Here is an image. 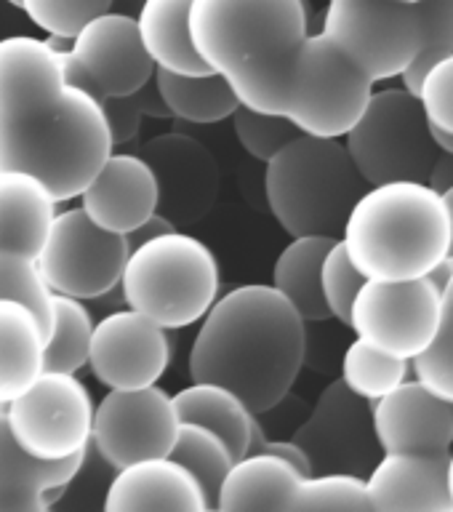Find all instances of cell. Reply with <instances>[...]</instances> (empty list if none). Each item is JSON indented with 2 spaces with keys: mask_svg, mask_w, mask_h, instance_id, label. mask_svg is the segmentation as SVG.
<instances>
[{
  "mask_svg": "<svg viewBox=\"0 0 453 512\" xmlns=\"http://www.w3.org/2000/svg\"><path fill=\"white\" fill-rule=\"evenodd\" d=\"M64 48L0 38V171H24L54 200L78 198L115 150L99 99L67 80Z\"/></svg>",
  "mask_w": 453,
  "mask_h": 512,
  "instance_id": "6da1fadb",
  "label": "cell"
},
{
  "mask_svg": "<svg viewBox=\"0 0 453 512\" xmlns=\"http://www.w3.org/2000/svg\"><path fill=\"white\" fill-rule=\"evenodd\" d=\"M307 355L302 315L275 286L232 288L200 318L190 350L192 382L230 387L254 414L280 406Z\"/></svg>",
  "mask_w": 453,
  "mask_h": 512,
  "instance_id": "7a4b0ae2",
  "label": "cell"
},
{
  "mask_svg": "<svg viewBox=\"0 0 453 512\" xmlns=\"http://www.w3.org/2000/svg\"><path fill=\"white\" fill-rule=\"evenodd\" d=\"M307 35L304 0L190 3L192 46L251 110L283 115L288 78Z\"/></svg>",
  "mask_w": 453,
  "mask_h": 512,
  "instance_id": "3957f363",
  "label": "cell"
},
{
  "mask_svg": "<svg viewBox=\"0 0 453 512\" xmlns=\"http://www.w3.org/2000/svg\"><path fill=\"white\" fill-rule=\"evenodd\" d=\"M363 278H422L448 254L451 214L430 182L371 184L339 235Z\"/></svg>",
  "mask_w": 453,
  "mask_h": 512,
  "instance_id": "277c9868",
  "label": "cell"
},
{
  "mask_svg": "<svg viewBox=\"0 0 453 512\" xmlns=\"http://www.w3.org/2000/svg\"><path fill=\"white\" fill-rule=\"evenodd\" d=\"M366 190L344 142L331 136L296 134L267 160L264 171L267 206L291 238H339Z\"/></svg>",
  "mask_w": 453,
  "mask_h": 512,
  "instance_id": "5b68a950",
  "label": "cell"
},
{
  "mask_svg": "<svg viewBox=\"0 0 453 512\" xmlns=\"http://www.w3.org/2000/svg\"><path fill=\"white\" fill-rule=\"evenodd\" d=\"M118 286L131 310L166 331L187 328L219 296V262L203 240L171 230L131 248Z\"/></svg>",
  "mask_w": 453,
  "mask_h": 512,
  "instance_id": "8992f818",
  "label": "cell"
},
{
  "mask_svg": "<svg viewBox=\"0 0 453 512\" xmlns=\"http://www.w3.org/2000/svg\"><path fill=\"white\" fill-rule=\"evenodd\" d=\"M342 139L368 187L384 182H430L440 155L419 96L403 86L374 88L355 126Z\"/></svg>",
  "mask_w": 453,
  "mask_h": 512,
  "instance_id": "52a82bcc",
  "label": "cell"
},
{
  "mask_svg": "<svg viewBox=\"0 0 453 512\" xmlns=\"http://www.w3.org/2000/svg\"><path fill=\"white\" fill-rule=\"evenodd\" d=\"M376 83L323 32L307 35L288 78L283 118L302 134L342 139L374 94Z\"/></svg>",
  "mask_w": 453,
  "mask_h": 512,
  "instance_id": "ba28073f",
  "label": "cell"
},
{
  "mask_svg": "<svg viewBox=\"0 0 453 512\" xmlns=\"http://www.w3.org/2000/svg\"><path fill=\"white\" fill-rule=\"evenodd\" d=\"M320 32L374 83L400 78L422 43L414 6L400 0H328Z\"/></svg>",
  "mask_w": 453,
  "mask_h": 512,
  "instance_id": "9c48e42d",
  "label": "cell"
},
{
  "mask_svg": "<svg viewBox=\"0 0 453 512\" xmlns=\"http://www.w3.org/2000/svg\"><path fill=\"white\" fill-rule=\"evenodd\" d=\"M11 435L38 459H67L91 443L94 400L75 374L40 371L38 379L6 403Z\"/></svg>",
  "mask_w": 453,
  "mask_h": 512,
  "instance_id": "30bf717a",
  "label": "cell"
},
{
  "mask_svg": "<svg viewBox=\"0 0 453 512\" xmlns=\"http://www.w3.org/2000/svg\"><path fill=\"white\" fill-rule=\"evenodd\" d=\"M131 254L126 235L102 230L83 208L54 214L35 262L54 294L99 299L120 283Z\"/></svg>",
  "mask_w": 453,
  "mask_h": 512,
  "instance_id": "8fae6325",
  "label": "cell"
},
{
  "mask_svg": "<svg viewBox=\"0 0 453 512\" xmlns=\"http://www.w3.org/2000/svg\"><path fill=\"white\" fill-rule=\"evenodd\" d=\"M440 288L430 275L411 280H363L347 326L358 339L395 358L414 360L435 339Z\"/></svg>",
  "mask_w": 453,
  "mask_h": 512,
  "instance_id": "7c38bea8",
  "label": "cell"
},
{
  "mask_svg": "<svg viewBox=\"0 0 453 512\" xmlns=\"http://www.w3.org/2000/svg\"><path fill=\"white\" fill-rule=\"evenodd\" d=\"M64 75L70 83L104 102L128 96L155 78V62L144 51L136 19L104 11L86 22L62 51Z\"/></svg>",
  "mask_w": 453,
  "mask_h": 512,
  "instance_id": "4fadbf2b",
  "label": "cell"
},
{
  "mask_svg": "<svg viewBox=\"0 0 453 512\" xmlns=\"http://www.w3.org/2000/svg\"><path fill=\"white\" fill-rule=\"evenodd\" d=\"M179 432L174 400L158 384L107 390L94 406L91 446L102 462L120 470L139 459L168 456Z\"/></svg>",
  "mask_w": 453,
  "mask_h": 512,
  "instance_id": "5bb4252c",
  "label": "cell"
},
{
  "mask_svg": "<svg viewBox=\"0 0 453 512\" xmlns=\"http://www.w3.org/2000/svg\"><path fill=\"white\" fill-rule=\"evenodd\" d=\"M294 440L304 448L312 472H355L366 478L382 456L371 403L347 390L342 379L326 384L307 422L294 432Z\"/></svg>",
  "mask_w": 453,
  "mask_h": 512,
  "instance_id": "9a60e30c",
  "label": "cell"
},
{
  "mask_svg": "<svg viewBox=\"0 0 453 512\" xmlns=\"http://www.w3.org/2000/svg\"><path fill=\"white\" fill-rule=\"evenodd\" d=\"M158 182V214L179 227L203 222L219 200V163L195 136L158 134L139 150Z\"/></svg>",
  "mask_w": 453,
  "mask_h": 512,
  "instance_id": "2e32d148",
  "label": "cell"
},
{
  "mask_svg": "<svg viewBox=\"0 0 453 512\" xmlns=\"http://www.w3.org/2000/svg\"><path fill=\"white\" fill-rule=\"evenodd\" d=\"M86 363L107 390H136L166 374L171 342L166 328L128 307L96 320Z\"/></svg>",
  "mask_w": 453,
  "mask_h": 512,
  "instance_id": "e0dca14e",
  "label": "cell"
},
{
  "mask_svg": "<svg viewBox=\"0 0 453 512\" xmlns=\"http://www.w3.org/2000/svg\"><path fill=\"white\" fill-rule=\"evenodd\" d=\"M371 422L382 451L448 454L453 446V403L438 398L419 379L371 400Z\"/></svg>",
  "mask_w": 453,
  "mask_h": 512,
  "instance_id": "ac0fdd59",
  "label": "cell"
},
{
  "mask_svg": "<svg viewBox=\"0 0 453 512\" xmlns=\"http://www.w3.org/2000/svg\"><path fill=\"white\" fill-rule=\"evenodd\" d=\"M78 198L96 227L128 235L158 211V182L142 155L110 152Z\"/></svg>",
  "mask_w": 453,
  "mask_h": 512,
  "instance_id": "d6986e66",
  "label": "cell"
},
{
  "mask_svg": "<svg viewBox=\"0 0 453 512\" xmlns=\"http://www.w3.org/2000/svg\"><path fill=\"white\" fill-rule=\"evenodd\" d=\"M366 494L376 512H453L448 454L382 451L366 475Z\"/></svg>",
  "mask_w": 453,
  "mask_h": 512,
  "instance_id": "ffe728a7",
  "label": "cell"
},
{
  "mask_svg": "<svg viewBox=\"0 0 453 512\" xmlns=\"http://www.w3.org/2000/svg\"><path fill=\"white\" fill-rule=\"evenodd\" d=\"M107 512H208L203 488L171 456H152L120 467L104 488Z\"/></svg>",
  "mask_w": 453,
  "mask_h": 512,
  "instance_id": "44dd1931",
  "label": "cell"
},
{
  "mask_svg": "<svg viewBox=\"0 0 453 512\" xmlns=\"http://www.w3.org/2000/svg\"><path fill=\"white\" fill-rule=\"evenodd\" d=\"M86 456L88 448L67 459H38L27 454L11 435L6 411H0V512L48 510L78 478Z\"/></svg>",
  "mask_w": 453,
  "mask_h": 512,
  "instance_id": "7402d4cb",
  "label": "cell"
},
{
  "mask_svg": "<svg viewBox=\"0 0 453 512\" xmlns=\"http://www.w3.org/2000/svg\"><path fill=\"white\" fill-rule=\"evenodd\" d=\"M302 472L294 464L267 451L240 456L224 475L219 486L216 510H294L296 488L302 483Z\"/></svg>",
  "mask_w": 453,
  "mask_h": 512,
  "instance_id": "603a6c76",
  "label": "cell"
},
{
  "mask_svg": "<svg viewBox=\"0 0 453 512\" xmlns=\"http://www.w3.org/2000/svg\"><path fill=\"white\" fill-rule=\"evenodd\" d=\"M56 214V200L40 179L0 171V248L38 256Z\"/></svg>",
  "mask_w": 453,
  "mask_h": 512,
  "instance_id": "cb8c5ba5",
  "label": "cell"
},
{
  "mask_svg": "<svg viewBox=\"0 0 453 512\" xmlns=\"http://www.w3.org/2000/svg\"><path fill=\"white\" fill-rule=\"evenodd\" d=\"M192 0H144L136 16V30L144 51L158 70L176 75H208L190 38Z\"/></svg>",
  "mask_w": 453,
  "mask_h": 512,
  "instance_id": "d4e9b609",
  "label": "cell"
},
{
  "mask_svg": "<svg viewBox=\"0 0 453 512\" xmlns=\"http://www.w3.org/2000/svg\"><path fill=\"white\" fill-rule=\"evenodd\" d=\"M48 334L22 302L0 299V403L14 400L43 371Z\"/></svg>",
  "mask_w": 453,
  "mask_h": 512,
  "instance_id": "484cf974",
  "label": "cell"
},
{
  "mask_svg": "<svg viewBox=\"0 0 453 512\" xmlns=\"http://www.w3.org/2000/svg\"><path fill=\"white\" fill-rule=\"evenodd\" d=\"M171 400H174L179 422L203 424L208 430H214L230 446L235 459L248 454L256 414L238 392L214 382H192L190 387L176 392Z\"/></svg>",
  "mask_w": 453,
  "mask_h": 512,
  "instance_id": "4316f807",
  "label": "cell"
},
{
  "mask_svg": "<svg viewBox=\"0 0 453 512\" xmlns=\"http://www.w3.org/2000/svg\"><path fill=\"white\" fill-rule=\"evenodd\" d=\"M334 240L323 235L291 238L272 264V286L294 304L304 323H323L331 318L320 291V264Z\"/></svg>",
  "mask_w": 453,
  "mask_h": 512,
  "instance_id": "83f0119b",
  "label": "cell"
},
{
  "mask_svg": "<svg viewBox=\"0 0 453 512\" xmlns=\"http://www.w3.org/2000/svg\"><path fill=\"white\" fill-rule=\"evenodd\" d=\"M155 86L168 112L190 123H219L230 118L240 104L227 80L219 78L216 72L176 75L168 70H155Z\"/></svg>",
  "mask_w": 453,
  "mask_h": 512,
  "instance_id": "f1b7e54d",
  "label": "cell"
},
{
  "mask_svg": "<svg viewBox=\"0 0 453 512\" xmlns=\"http://www.w3.org/2000/svg\"><path fill=\"white\" fill-rule=\"evenodd\" d=\"M168 456L195 475V480H198L208 499V510H216L219 486H222L224 475L235 462V454L230 451V446L203 424L179 422V432H176V440Z\"/></svg>",
  "mask_w": 453,
  "mask_h": 512,
  "instance_id": "f546056e",
  "label": "cell"
},
{
  "mask_svg": "<svg viewBox=\"0 0 453 512\" xmlns=\"http://www.w3.org/2000/svg\"><path fill=\"white\" fill-rule=\"evenodd\" d=\"M91 331H94V318L83 299L54 294V323L48 331L43 368L67 371V374L80 371L88 360Z\"/></svg>",
  "mask_w": 453,
  "mask_h": 512,
  "instance_id": "4dcf8cb0",
  "label": "cell"
},
{
  "mask_svg": "<svg viewBox=\"0 0 453 512\" xmlns=\"http://www.w3.org/2000/svg\"><path fill=\"white\" fill-rule=\"evenodd\" d=\"M408 371H411V360L387 355L358 336L344 350L342 382L347 384V390H352L368 403L395 390L400 382H406Z\"/></svg>",
  "mask_w": 453,
  "mask_h": 512,
  "instance_id": "1f68e13d",
  "label": "cell"
},
{
  "mask_svg": "<svg viewBox=\"0 0 453 512\" xmlns=\"http://www.w3.org/2000/svg\"><path fill=\"white\" fill-rule=\"evenodd\" d=\"M0 299H11V302H22L24 307H30L46 328V334L51 331L54 291L40 275L35 256L0 248Z\"/></svg>",
  "mask_w": 453,
  "mask_h": 512,
  "instance_id": "d6a6232c",
  "label": "cell"
},
{
  "mask_svg": "<svg viewBox=\"0 0 453 512\" xmlns=\"http://www.w3.org/2000/svg\"><path fill=\"white\" fill-rule=\"evenodd\" d=\"M411 6L419 16L422 43H419V51H416L411 67L400 75V83L411 94H416L424 72L430 70L438 59L453 54V0H416Z\"/></svg>",
  "mask_w": 453,
  "mask_h": 512,
  "instance_id": "836d02e7",
  "label": "cell"
},
{
  "mask_svg": "<svg viewBox=\"0 0 453 512\" xmlns=\"http://www.w3.org/2000/svg\"><path fill=\"white\" fill-rule=\"evenodd\" d=\"M320 510H371L366 494V478L355 472H312L304 475L294 496L291 512H320Z\"/></svg>",
  "mask_w": 453,
  "mask_h": 512,
  "instance_id": "e575fe53",
  "label": "cell"
},
{
  "mask_svg": "<svg viewBox=\"0 0 453 512\" xmlns=\"http://www.w3.org/2000/svg\"><path fill=\"white\" fill-rule=\"evenodd\" d=\"M411 371L427 390L453 403V275L440 288V320L435 339L422 355L411 360Z\"/></svg>",
  "mask_w": 453,
  "mask_h": 512,
  "instance_id": "d590c367",
  "label": "cell"
},
{
  "mask_svg": "<svg viewBox=\"0 0 453 512\" xmlns=\"http://www.w3.org/2000/svg\"><path fill=\"white\" fill-rule=\"evenodd\" d=\"M232 128H235V136L238 142L243 144V150L251 155V158L267 160L280 150L286 147L296 134H302L299 128L291 123L283 115H270V112H259L251 110V107H243L238 104V110L232 112Z\"/></svg>",
  "mask_w": 453,
  "mask_h": 512,
  "instance_id": "8d00e7d4",
  "label": "cell"
},
{
  "mask_svg": "<svg viewBox=\"0 0 453 512\" xmlns=\"http://www.w3.org/2000/svg\"><path fill=\"white\" fill-rule=\"evenodd\" d=\"M112 0H19L30 22L51 38L70 40L94 16L110 11Z\"/></svg>",
  "mask_w": 453,
  "mask_h": 512,
  "instance_id": "74e56055",
  "label": "cell"
},
{
  "mask_svg": "<svg viewBox=\"0 0 453 512\" xmlns=\"http://www.w3.org/2000/svg\"><path fill=\"white\" fill-rule=\"evenodd\" d=\"M363 280L366 278L360 275V270L350 262V256L344 251V243L336 238L326 251V256H323V264H320V291H323L328 315L344 323V326L350 320L352 299L358 294V288L363 286Z\"/></svg>",
  "mask_w": 453,
  "mask_h": 512,
  "instance_id": "f35d334b",
  "label": "cell"
},
{
  "mask_svg": "<svg viewBox=\"0 0 453 512\" xmlns=\"http://www.w3.org/2000/svg\"><path fill=\"white\" fill-rule=\"evenodd\" d=\"M102 107L107 126H110L112 144H123L128 139H134L139 134L144 115H152V118H168L171 115L166 102H163V96H160L158 86H155V78L150 83H144L134 94L104 99Z\"/></svg>",
  "mask_w": 453,
  "mask_h": 512,
  "instance_id": "ab89813d",
  "label": "cell"
},
{
  "mask_svg": "<svg viewBox=\"0 0 453 512\" xmlns=\"http://www.w3.org/2000/svg\"><path fill=\"white\" fill-rule=\"evenodd\" d=\"M416 96L432 126L453 131V54L438 59L424 72Z\"/></svg>",
  "mask_w": 453,
  "mask_h": 512,
  "instance_id": "60d3db41",
  "label": "cell"
},
{
  "mask_svg": "<svg viewBox=\"0 0 453 512\" xmlns=\"http://www.w3.org/2000/svg\"><path fill=\"white\" fill-rule=\"evenodd\" d=\"M176 230L174 224L168 222L166 216H160L158 211L147 219L144 224H139L134 232H128L126 240H128V248H136L139 243H144V240H152V238H158V235H163V232H171Z\"/></svg>",
  "mask_w": 453,
  "mask_h": 512,
  "instance_id": "b9f144b4",
  "label": "cell"
},
{
  "mask_svg": "<svg viewBox=\"0 0 453 512\" xmlns=\"http://www.w3.org/2000/svg\"><path fill=\"white\" fill-rule=\"evenodd\" d=\"M430 184L438 192H443L446 187L453 184V155H438L435 160V168H432L430 174Z\"/></svg>",
  "mask_w": 453,
  "mask_h": 512,
  "instance_id": "7bdbcfd3",
  "label": "cell"
},
{
  "mask_svg": "<svg viewBox=\"0 0 453 512\" xmlns=\"http://www.w3.org/2000/svg\"><path fill=\"white\" fill-rule=\"evenodd\" d=\"M430 123V120H427ZM430 136L435 147L440 150V155H453V131H446V128H438L430 123Z\"/></svg>",
  "mask_w": 453,
  "mask_h": 512,
  "instance_id": "ee69618b",
  "label": "cell"
},
{
  "mask_svg": "<svg viewBox=\"0 0 453 512\" xmlns=\"http://www.w3.org/2000/svg\"><path fill=\"white\" fill-rule=\"evenodd\" d=\"M443 200H446L448 214H451V246H448V254H453V184L443 190Z\"/></svg>",
  "mask_w": 453,
  "mask_h": 512,
  "instance_id": "f6af8a7d",
  "label": "cell"
},
{
  "mask_svg": "<svg viewBox=\"0 0 453 512\" xmlns=\"http://www.w3.org/2000/svg\"><path fill=\"white\" fill-rule=\"evenodd\" d=\"M448 491H451V502H453V446L448 451Z\"/></svg>",
  "mask_w": 453,
  "mask_h": 512,
  "instance_id": "bcb514c9",
  "label": "cell"
},
{
  "mask_svg": "<svg viewBox=\"0 0 453 512\" xmlns=\"http://www.w3.org/2000/svg\"><path fill=\"white\" fill-rule=\"evenodd\" d=\"M8 3H11V6H16V8H19V0H8Z\"/></svg>",
  "mask_w": 453,
  "mask_h": 512,
  "instance_id": "7dc6e473",
  "label": "cell"
},
{
  "mask_svg": "<svg viewBox=\"0 0 453 512\" xmlns=\"http://www.w3.org/2000/svg\"><path fill=\"white\" fill-rule=\"evenodd\" d=\"M400 3H416V0H400Z\"/></svg>",
  "mask_w": 453,
  "mask_h": 512,
  "instance_id": "c3c4849f",
  "label": "cell"
}]
</instances>
